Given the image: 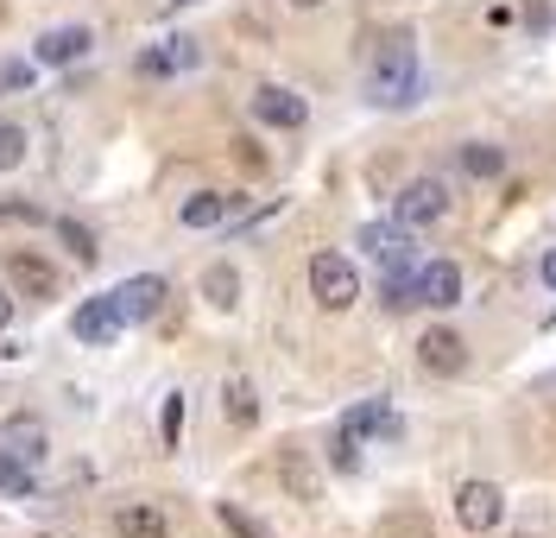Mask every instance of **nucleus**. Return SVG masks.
<instances>
[{
    "instance_id": "9",
    "label": "nucleus",
    "mask_w": 556,
    "mask_h": 538,
    "mask_svg": "<svg viewBox=\"0 0 556 538\" xmlns=\"http://www.w3.org/2000/svg\"><path fill=\"white\" fill-rule=\"evenodd\" d=\"M462 291H468V279H462L455 260H417V304H430V311H455Z\"/></svg>"
},
{
    "instance_id": "28",
    "label": "nucleus",
    "mask_w": 556,
    "mask_h": 538,
    "mask_svg": "<svg viewBox=\"0 0 556 538\" xmlns=\"http://www.w3.org/2000/svg\"><path fill=\"white\" fill-rule=\"evenodd\" d=\"M33 76H38V64H13V58H0V96H7V89H33Z\"/></svg>"
},
{
    "instance_id": "22",
    "label": "nucleus",
    "mask_w": 556,
    "mask_h": 538,
    "mask_svg": "<svg viewBox=\"0 0 556 538\" xmlns=\"http://www.w3.org/2000/svg\"><path fill=\"white\" fill-rule=\"evenodd\" d=\"M58 241H64V248L83 260V266H96V253H102V248H96V235H89L76 215H58Z\"/></svg>"
},
{
    "instance_id": "14",
    "label": "nucleus",
    "mask_w": 556,
    "mask_h": 538,
    "mask_svg": "<svg viewBox=\"0 0 556 538\" xmlns=\"http://www.w3.org/2000/svg\"><path fill=\"white\" fill-rule=\"evenodd\" d=\"M278 481H285V495H291V501H316V495H323V481H316V463L304 456V450H291V443L278 450Z\"/></svg>"
},
{
    "instance_id": "3",
    "label": "nucleus",
    "mask_w": 556,
    "mask_h": 538,
    "mask_svg": "<svg viewBox=\"0 0 556 538\" xmlns=\"http://www.w3.org/2000/svg\"><path fill=\"white\" fill-rule=\"evenodd\" d=\"M455 526L462 533H500L506 526V488L500 481H486V475H468V481H455Z\"/></svg>"
},
{
    "instance_id": "4",
    "label": "nucleus",
    "mask_w": 556,
    "mask_h": 538,
    "mask_svg": "<svg viewBox=\"0 0 556 538\" xmlns=\"http://www.w3.org/2000/svg\"><path fill=\"white\" fill-rule=\"evenodd\" d=\"M354 248L380 260L386 273H417V228H405V222H361Z\"/></svg>"
},
{
    "instance_id": "30",
    "label": "nucleus",
    "mask_w": 556,
    "mask_h": 538,
    "mask_svg": "<svg viewBox=\"0 0 556 538\" xmlns=\"http://www.w3.org/2000/svg\"><path fill=\"white\" fill-rule=\"evenodd\" d=\"M13 323V298H7V286H0V329Z\"/></svg>"
},
{
    "instance_id": "5",
    "label": "nucleus",
    "mask_w": 556,
    "mask_h": 538,
    "mask_svg": "<svg viewBox=\"0 0 556 538\" xmlns=\"http://www.w3.org/2000/svg\"><path fill=\"white\" fill-rule=\"evenodd\" d=\"M443 215H450V184L430 178V172L412 178L399 197H392V222H405V228H437Z\"/></svg>"
},
{
    "instance_id": "7",
    "label": "nucleus",
    "mask_w": 556,
    "mask_h": 538,
    "mask_svg": "<svg viewBox=\"0 0 556 538\" xmlns=\"http://www.w3.org/2000/svg\"><path fill=\"white\" fill-rule=\"evenodd\" d=\"M417 361H424L437 380L468 374V342H462V329H450V323H430V329L417 336Z\"/></svg>"
},
{
    "instance_id": "6",
    "label": "nucleus",
    "mask_w": 556,
    "mask_h": 538,
    "mask_svg": "<svg viewBox=\"0 0 556 538\" xmlns=\"http://www.w3.org/2000/svg\"><path fill=\"white\" fill-rule=\"evenodd\" d=\"M253 121H260V127H278V134H298V127L311 121V102H304L298 89H285V83H260V89H253Z\"/></svg>"
},
{
    "instance_id": "15",
    "label": "nucleus",
    "mask_w": 556,
    "mask_h": 538,
    "mask_svg": "<svg viewBox=\"0 0 556 538\" xmlns=\"http://www.w3.org/2000/svg\"><path fill=\"white\" fill-rule=\"evenodd\" d=\"M114 538H172V526L152 501H127L114 506Z\"/></svg>"
},
{
    "instance_id": "11",
    "label": "nucleus",
    "mask_w": 556,
    "mask_h": 538,
    "mask_svg": "<svg viewBox=\"0 0 556 538\" xmlns=\"http://www.w3.org/2000/svg\"><path fill=\"white\" fill-rule=\"evenodd\" d=\"M203 64V45L197 38H159L139 51V76H184Z\"/></svg>"
},
{
    "instance_id": "23",
    "label": "nucleus",
    "mask_w": 556,
    "mask_h": 538,
    "mask_svg": "<svg viewBox=\"0 0 556 538\" xmlns=\"http://www.w3.org/2000/svg\"><path fill=\"white\" fill-rule=\"evenodd\" d=\"M20 165H26V127L0 121V172H20Z\"/></svg>"
},
{
    "instance_id": "16",
    "label": "nucleus",
    "mask_w": 556,
    "mask_h": 538,
    "mask_svg": "<svg viewBox=\"0 0 556 538\" xmlns=\"http://www.w3.org/2000/svg\"><path fill=\"white\" fill-rule=\"evenodd\" d=\"M203 298H208V311H222V317L241 311V266L235 260H215L203 273Z\"/></svg>"
},
{
    "instance_id": "10",
    "label": "nucleus",
    "mask_w": 556,
    "mask_h": 538,
    "mask_svg": "<svg viewBox=\"0 0 556 538\" xmlns=\"http://www.w3.org/2000/svg\"><path fill=\"white\" fill-rule=\"evenodd\" d=\"M121 329H127V317H121L114 291H108V298H89V304H76V317H70V336H76V342H89V349H108Z\"/></svg>"
},
{
    "instance_id": "20",
    "label": "nucleus",
    "mask_w": 556,
    "mask_h": 538,
    "mask_svg": "<svg viewBox=\"0 0 556 538\" xmlns=\"http://www.w3.org/2000/svg\"><path fill=\"white\" fill-rule=\"evenodd\" d=\"M7 273H13V279H20V286L33 291V298H51V291H58V273H51V266H45V260H33V253H7Z\"/></svg>"
},
{
    "instance_id": "25",
    "label": "nucleus",
    "mask_w": 556,
    "mask_h": 538,
    "mask_svg": "<svg viewBox=\"0 0 556 538\" xmlns=\"http://www.w3.org/2000/svg\"><path fill=\"white\" fill-rule=\"evenodd\" d=\"M374 538H437V533H430V520H424V513H392Z\"/></svg>"
},
{
    "instance_id": "33",
    "label": "nucleus",
    "mask_w": 556,
    "mask_h": 538,
    "mask_svg": "<svg viewBox=\"0 0 556 538\" xmlns=\"http://www.w3.org/2000/svg\"><path fill=\"white\" fill-rule=\"evenodd\" d=\"M513 538H538V533H513Z\"/></svg>"
},
{
    "instance_id": "8",
    "label": "nucleus",
    "mask_w": 556,
    "mask_h": 538,
    "mask_svg": "<svg viewBox=\"0 0 556 538\" xmlns=\"http://www.w3.org/2000/svg\"><path fill=\"white\" fill-rule=\"evenodd\" d=\"M89 45H96L89 26H45L33 38V64L38 71H64V64H83L89 58Z\"/></svg>"
},
{
    "instance_id": "17",
    "label": "nucleus",
    "mask_w": 556,
    "mask_h": 538,
    "mask_svg": "<svg viewBox=\"0 0 556 538\" xmlns=\"http://www.w3.org/2000/svg\"><path fill=\"white\" fill-rule=\"evenodd\" d=\"M455 165H462V178H500L506 172V146H493V140H468V146H455Z\"/></svg>"
},
{
    "instance_id": "26",
    "label": "nucleus",
    "mask_w": 556,
    "mask_h": 538,
    "mask_svg": "<svg viewBox=\"0 0 556 538\" xmlns=\"http://www.w3.org/2000/svg\"><path fill=\"white\" fill-rule=\"evenodd\" d=\"M215 513H222V526H228V533H235V538H273V533H266V526H260V520H253V513H241V506H235V501H222V506H215Z\"/></svg>"
},
{
    "instance_id": "12",
    "label": "nucleus",
    "mask_w": 556,
    "mask_h": 538,
    "mask_svg": "<svg viewBox=\"0 0 556 538\" xmlns=\"http://www.w3.org/2000/svg\"><path fill=\"white\" fill-rule=\"evenodd\" d=\"M165 279H159V273H139V279H121V286H114V304H121V317L127 323H152L159 317V311H165Z\"/></svg>"
},
{
    "instance_id": "1",
    "label": "nucleus",
    "mask_w": 556,
    "mask_h": 538,
    "mask_svg": "<svg viewBox=\"0 0 556 538\" xmlns=\"http://www.w3.org/2000/svg\"><path fill=\"white\" fill-rule=\"evenodd\" d=\"M361 89H367V102L386 108V114H405V108L424 102V58H417L412 33H392V38L374 45Z\"/></svg>"
},
{
    "instance_id": "27",
    "label": "nucleus",
    "mask_w": 556,
    "mask_h": 538,
    "mask_svg": "<svg viewBox=\"0 0 556 538\" xmlns=\"http://www.w3.org/2000/svg\"><path fill=\"white\" fill-rule=\"evenodd\" d=\"M159 430H165V450H177V437H184V393H165V412H159Z\"/></svg>"
},
{
    "instance_id": "13",
    "label": "nucleus",
    "mask_w": 556,
    "mask_h": 538,
    "mask_svg": "<svg viewBox=\"0 0 556 538\" xmlns=\"http://www.w3.org/2000/svg\"><path fill=\"white\" fill-rule=\"evenodd\" d=\"M0 443H7L20 463H45V456H51V430L38 425V418H26V412H13V418L0 425Z\"/></svg>"
},
{
    "instance_id": "32",
    "label": "nucleus",
    "mask_w": 556,
    "mask_h": 538,
    "mask_svg": "<svg viewBox=\"0 0 556 538\" xmlns=\"http://www.w3.org/2000/svg\"><path fill=\"white\" fill-rule=\"evenodd\" d=\"M165 7H172V13H177V7H197V0H165Z\"/></svg>"
},
{
    "instance_id": "31",
    "label": "nucleus",
    "mask_w": 556,
    "mask_h": 538,
    "mask_svg": "<svg viewBox=\"0 0 556 538\" xmlns=\"http://www.w3.org/2000/svg\"><path fill=\"white\" fill-rule=\"evenodd\" d=\"M291 7H304V13H311V7H323V0H291Z\"/></svg>"
},
{
    "instance_id": "18",
    "label": "nucleus",
    "mask_w": 556,
    "mask_h": 538,
    "mask_svg": "<svg viewBox=\"0 0 556 538\" xmlns=\"http://www.w3.org/2000/svg\"><path fill=\"white\" fill-rule=\"evenodd\" d=\"M228 203H235V197H222V190H197V197L177 203V222H184V228H222V222H228Z\"/></svg>"
},
{
    "instance_id": "2",
    "label": "nucleus",
    "mask_w": 556,
    "mask_h": 538,
    "mask_svg": "<svg viewBox=\"0 0 556 538\" xmlns=\"http://www.w3.org/2000/svg\"><path fill=\"white\" fill-rule=\"evenodd\" d=\"M311 298L316 311H354L361 304V266L336 248L311 253Z\"/></svg>"
},
{
    "instance_id": "19",
    "label": "nucleus",
    "mask_w": 556,
    "mask_h": 538,
    "mask_svg": "<svg viewBox=\"0 0 556 538\" xmlns=\"http://www.w3.org/2000/svg\"><path fill=\"white\" fill-rule=\"evenodd\" d=\"M222 412H228V425H260V393H253V380H222Z\"/></svg>"
},
{
    "instance_id": "24",
    "label": "nucleus",
    "mask_w": 556,
    "mask_h": 538,
    "mask_svg": "<svg viewBox=\"0 0 556 538\" xmlns=\"http://www.w3.org/2000/svg\"><path fill=\"white\" fill-rule=\"evenodd\" d=\"M329 468H342V475H361V437L336 430V437H329Z\"/></svg>"
},
{
    "instance_id": "29",
    "label": "nucleus",
    "mask_w": 556,
    "mask_h": 538,
    "mask_svg": "<svg viewBox=\"0 0 556 538\" xmlns=\"http://www.w3.org/2000/svg\"><path fill=\"white\" fill-rule=\"evenodd\" d=\"M538 279L556 291V248H544V260H538Z\"/></svg>"
},
{
    "instance_id": "21",
    "label": "nucleus",
    "mask_w": 556,
    "mask_h": 538,
    "mask_svg": "<svg viewBox=\"0 0 556 538\" xmlns=\"http://www.w3.org/2000/svg\"><path fill=\"white\" fill-rule=\"evenodd\" d=\"M38 481H33V463H20L7 443H0V495H13V501H26Z\"/></svg>"
}]
</instances>
